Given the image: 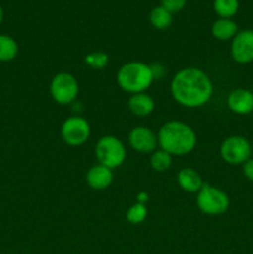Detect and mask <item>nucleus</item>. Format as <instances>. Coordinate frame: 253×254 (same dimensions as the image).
Here are the masks:
<instances>
[{"instance_id": "412c9836", "label": "nucleus", "mask_w": 253, "mask_h": 254, "mask_svg": "<svg viewBox=\"0 0 253 254\" xmlns=\"http://www.w3.org/2000/svg\"><path fill=\"white\" fill-rule=\"evenodd\" d=\"M108 55L102 51L91 52L84 57V62L87 66L93 69H103L108 64Z\"/></svg>"}, {"instance_id": "dca6fc26", "label": "nucleus", "mask_w": 253, "mask_h": 254, "mask_svg": "<svg viewBox=\"0 0 253 254\" xmlns=\"http://www.w3.org/2000/svg\"><path fill=\"white\" fill-rule=\"evenodd\" d=\"M19 45L14 37L0 34V62H10L16 59Z\"/></svg>"}, {"instance_id": "bb28decb", "label": "nucleus", "mask_w": 253, "mask_h": 254, "mask_svg": "<svg viewBox=\"0 0 253 254\" xmlns=\"http://www.w3.org/2000/svg\"><path fill=\"white\" fill-rule=\"evenodd\" d=\"M252 113H253V112H252Z\"/></svg>"}, {"instance_id": "9d476101", "label": "nucleus", "mask_w": 253, "mask_h": 254, "mask_svg": "<svg viewBox=\"0 0 253 254\" xmlns=\"http://www.w3.org/2000/svg\"><path fill=\"white\" fill-rule=\"evenodd\" d=\"M128 143L133 150L141 154H149L156 150L158 136L146 127H136L129 133Z\"/></svg>"}, {"instance_id": "aec40b11", "label": "nucleus", "mask_w": 253, "mask_h": 254, "mask_svg": "<svg viewBox=\"0 0 253 254\" xmlns=\"http://www.w3.org/2000/svg\"><path fill=\"white\" fill-rule=\"evenodd\" d=\"M146 216H148V210H146L145 205L136 202L131 205L129 210L126 211V218L131 225H139V223L145 221Z\"/></svg>"}, {"instance_id": "20e7f679", "label": "nucleus", "mask_w": 253, "mask_h": 254, "mask_svg": "<svg viewBox=\"0 0 253 254\" xmlns=\"http://www.w3.org/2000/svg\"><path fill=\"white\" fill-rule=\"evenodd\" d=\"M96 158L98 164L114 170L126 161V149L119 138L114 135H104L97 141Z\"/></svg>"}, {"instance_id": "4468645a", "label": "nucleus", "mask_w": 253, "mask_h": 254, "mask_svg": "<svg viewBox=\"0 0 253 254\" xmlns=\"http://www.w3.org/2000/svg\"><path fill=\"white\" fill-rule=\"evenodd\" d=\"M176 180H178L179 186H180L184 191L190 193L198 192L203 185L201 175L197 171L193 170L192 168L181 169V170L179 171Z\"/></svg>"}, {"instance_id": "f3484780", "label": "nucleus", "mask_w": 253, "mask_h": 254, "mask_svg": "<svg viewBox=\"0 0 253 254\" xmlns=\"http://www.w3.org/2000/svg\"><path fill=\"white\" fill-rule=\"evenodd\" d=\"M149 20H150L151 26L155 27L156 30H166L173 24V14L164 9L161 5H159V6L151 9L150 14H149Z\"/></svg>"}, {"instance_id": "4be33fe9", "label": "nucleus", "mask_w": 253, "mask_h": 254, "mask_svg": "<svg viewBox=\"0 0 253 254\" xmlns=\"http://www.w3.org/2000/svg\"><path fill=\"white\" fill-rule=\"evenodd\" d=\"M188 4V0H160V5L171 14L180 12Z\"/></svg>"}, {"instance_id": "393cba45", "label": "nucleus", "mask_w": 253, "mask_h": 254, "mask_svg": "<svg viewBox=\"0 0 253 254\" xmlns=\"http://www.w3.org/2000/svg\"><path fill=\"white\" fill-rule=\"evenodd\" d=\"M2 20H4V10H2L1 5H0V25H1Z\"/></svg>"}, {"instance_id": "2eb2a0df", "label": "nucleus", "mask_w": 253, "mask_h": 254, "mask_svg": "<svg viewBox=\"0 0 253 254\" xmlns=\"http://www.w3.org/2000/svg\"><path fill=\"white\" fill-rule=\"evenodd\" d=\"M238 25L232 19H221L218 17L211 26V34L220 41H228L237 35Z\"/></svg>"}, {"instance_id": "7ed1b4c3", "label": "nucleus", "mask_w": 253, "mask_h": 254, "mask_svg": "<svg viewBox=\"0 0 253 254\" xmlns=\"http://www.w3.org/2000/svg\"><path fill=\"white\" fill-rule=\"evenodd\" d=\"M155 76L151 66L139 61L124 64L117 73V83L130 94L144 93L153 84Z\"/></svg>"}, {"instance_id": "9b49d317", "label": "nucleus", "mask_w": 253, "mask_h": 254, "mask_svg": "<svg viewBox=\"0 0 253 254\" xmlns=\"http://www.w3.org/2000/svg\"><path fill=\"white\" fill-rule=\"evenodd\" d=\"M227 107L238 116H246L253 112V92L246 88H237L227 97Z\"/></svg>"}, {"instance_id": "6ab92c4d", "label": "nucleus", "mask_w": 253, "mask_h": 254, "mask_svg": "<svg viewBox=\"0 0 253 254\" xmlns=\"http://www.w3.org/2000/svg\"><path fill=\"white\" fill-rule=\"evenodd\" d=\"M173 164V156L170 155L166 151L161 150H155L151 153L150 155V166L153 170L159 171V173H163V171H166Z\"/></svg>"}, {"instance_id": "ddd939ff", "label": "nucleus", "mask_w": 253, "mask_h": 254, "mask_svg": "<svg viewBox=\"0 0 253 254\" xmlns=\"http://www.w3.org/2000/svg\"><path fill=\"white\" fill-rule=\"evenodd\" d=\"M129 111L136 117H148L150 116L155 108V102L151 96L144 93L131 94L128 101Z\"/></svg>"}, {"instance_id": "f8f14e48", "label": "nucleus", "mask_w": 253, "mask_h": 254, "mask_svg": "<svg viewBox=\"0 0 253 254\" xmlns=\"http://www.w3.org/2000/svg\"><path fill=\"white\" fill-rule=\"evenodd\" d=\"M86 181L89 188L93 190H106L113 183V170L101 164H97L87 171Z\"/></svg>"}, {"instance_id": "a211bd4d", "label": "nucleus", "mask_w": 253, "mask_h": 254, "mask_svg": "<svg viewBox=\"0 0 253 254\" xmlns=\"http://www.w3.org/2000/svg\"><path fill=\"white\" fill-rule=\"evenodd\" d=\"M240 9L238 0H213V11L221 19H232Z\"/></svg>"}, {"instance_id": "b1692460", "label": "nucleus", "mask_w": 253, "mask_h": 254, "mask_svg": "<svg viewBox=\"0 0 253 254\" xmlns=\"http://www.w3.org/2000/svg\"><path fill=\"white\" fill-rule=\"evenodd\" d=\"M148 198H149L148 193H146V192H140L138 195V198H136V202H138V203H143V205H145V202H146V201H148Z\"/></svg>"}, {"instance_id": "423d86ee", "label": "nucleus", "mask_w": 253, "mask_h": 254, "mask_svg": "<svg viewBox=\"0 0 253 254\" xmlns=\"http://www.w3.org/2000/svg\"><path fill=\"white\" fill-rule=\"evenodd\" d=\"M79 86L76 77L68 72H60L55 74L50 83V94L56 103L66 106L76 101Z\"/></svg>"}, {"instance_id": "1a4fd4ad", "label": "nucleus", "mask_w": 253, "mask_h": 254, "mask_svg": "<svg viewBox=\"0 0 253 254\" xmlns=\"http://www.w3.org/2000/svg\"><path fill=\"white\" fill-rule=\"evenodd\" d=\"M231 57L237 64H247L253 62V30L245 29L237 32L231 40Z\"/></svg>"}, {"instance_id": "6e6552de", "label": "nucleus", "mask_w": 253, "mask_h": 254, "mask_svg": "<svg viewBox=\"0 0 253 254\" xmlns=\"http://www.w3.org/2000/svg\"><path fill=\"white\" fill-rule=\"evenodd\" d=\"M89 136H91V126L87 119L82 118V117H69L62 123L61 138L67 145H83L88 140Z\"/></svg>"}, {"instance_id": "39448f33", "label": "nucleus", "mask_w": 253, "mask_h": 254, "mask_svg": "<svg viewBox=\"0 0 253 254\" xmlns=\"http://www.w3.org/2000/svg\"><path fill=\"white\" fill-rule=\"evenodd\" d=\"M196 205L198 210L208 216L223 215L230 207V198L227 193L210 184H203L197 192Z\"/></svg>"}, {"instance_id": "f257e3e1", "label": "nucleus", "mask_w": 253, "mask_h": 254, "mask_svg": "<svg viewBox=\"0 0 253 254\" xmlns=\"http://www.w3.org/2000/svg\"><path fill=\"white\" fill-rule=\"evenodd\" d=\"M170 92L176 103L186 108H200L208 103L213 94V84L207 73L196 67L176 72L170 83Z\"/></svg>"}, {"instance_id": "0eeeda50", "label": "nucleus", "mask_w": 253, "mask_h": 254, "mask_svg": "<svg viewBox=\"0 0 253 254\" xmlns=\"http://www.w3.org/2000/svg\"><path fill=\"white\" fill-rule=\"evenodd\" d=\"M220 155L230 165H242L252 156V145L242 135L228 136L221 144Z\"/></svg>"}, {"instance_id": "5701e85b", "label": "nucleus", "mask_w": 253, "mask_h": 254, "mask_svg": "<svg viewBox=\"0 0 253 254\" xmlns=\"http://www.w3.org/2000/svg\"><path fill=\"white\" fill-rule=\"evenodd\" d=\"M242 171L245 178L253 183V158L248 159L245 164H242Z\"/></svg>"}, {"instance_id": "a878e982", "label": "nucleus", "mask_w": 253, "mask_h": 254, "mask_svg": "<svg viewBox=\"0 0 253 254\" xmlns=\"http://www.w3.org/2000/svg\"><path fill=\"white\" fill-rule=\"evenodd\" d=\"M252 155H253V144H252Z\"/></svg>"}, {"instance_id": "f03ea898", "label": "nucleus", "mask_w": 253, "mask_h": 254, "mask_svg": "<svg viewBox=\"0 0 253 254\" xmlns=\"http://www.w3.org/2000/svg\"><path fill=\"white\" fill-rule=\"evenodd\" d=\"M158 145L171 156L188 155L195 149L197 136L189 124L180 121L166 122L158 131Z\"/></svg>"}]
</instances>
